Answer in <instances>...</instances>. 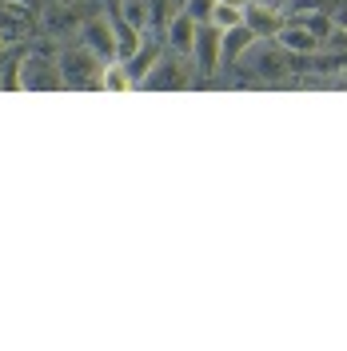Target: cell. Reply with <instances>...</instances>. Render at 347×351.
Here are the masks:
<instances>
[{"label":"cell","mask_w":347,"mask_h":351,"mask_svg":"<svg viewBox=\"0 0 347 351\" xmlns=\"http://www.w3.org/2000/svg\"><path fill=\"white\" fill-rule=\"evenodd\" d=\"M320 8H331V0H287V12H296V16L320 12Z\"/></svg>","instance_id":"obj_16"},{"label":"cell","mask_w":347,"mask_h":351,"mask_svg":"<svg viewBox=\"0 0 347 351\" xmlns=\"http://www.w3.org/2000/svg\"><path fill=\"white\" fill-rule=\"evenodd\" d=\"M80 24H84V16H80L72 4H64V0H48L40 8V32L44 36H56V40L80 36Z\"/></svg>","instance_id":"obj_4"},{"label":"cell","mask_w":347,"mask_h":351,"mask_svg":"<svg viewBox=\"0 0 347 351\" xmlns=\"http://www.w3.org/2000/svg\"><path fill=\"white\" fill-rule=\"evenodd\" d=\"M16 88L24 92H40V88H64L60 84V72H56V60H44V56H24L16 64Z\"/></svg>","instance_id":"obj_5"},{"label":"cell","mask_w":347,"mask_h":351,"mask_svg":"<svg viewBox=\"0 0 347 351\" xmlns=\"http://www.w3.org/2000/svg\"><path fill=\"white\" fill-rule=\"evenodd\" d=\"M243 24L256 32V36H276L283 24V12L276 4H267V0H248L243 4Z\"/></svg>","instance_id":"obj_9"},{"label":"cell","mask_w":347,"mask_h":351,"mask_svg":"<svg viewBox=\"0 0 347 351\" xmlns=\"http://www.w3.org/2000/svg\"><path fill=\"white\" fill-rule=\"evenodd\" d=\"M80 36H84V44L100 56V60H116V21H112L108 12L88 16V21L80 24Z\"/></svg>","instance_id":"obj_6"},{"label":"cell","mask_w":347,"mask_h":351,"mask_svg":"<svg viewBox=\"0 0 347 351\" xmlns=\"http://www.w3.org/2000/svg\"><path fill=\"white\" fill-rule=\"evenodd\" d=\"M219 32H228V28H236V24H243V4H232V0H216V8H212V21Z\"/></svg>","instance_id":"obj_13"},{"label":"cell","mask_w":347,"mask_h":351,"mask_svg":"<svg viewBox=\"0 0 347 351\" xmlns=\"http://www.w3.org/2000/svg\"><path fill=\"white\" fill-rule=\"evenodd\" d=\"M212 8H216V0H184V12H188L195 24L212 21Z\"/></svg>","instance_id":"obj_15"},{"label":"cell","mask_w":347,"mask_h":351,"mask_svg":"<svg viewBox=\"0 0 347 351\" xmlns=\"http://www.w3.org/2000/svg\"><path fill=\"white\" fill-rule=\"evenodd\" d=\"M256 40H260V36H256L248 24L228 28V32H224V64H236V60H239V56H243V52H248Z\"/></svg>","instance_id":"obj_11"},{"label":"cell","mask_w":347,"mask_h":351,"mask_svg":"<svg viewBox=\"0 0 347 351\" xmlns=\"http://www.w3.org/2000/svg\"><path fill=\"white\" fill-rule=\"evenodd\" d=\"M195 28H200V24H195L184 8H176L172 16H168V48H172L176 56H188V52H192Z\"/></svg>","instance_id":"obj_10"},{"label":"cell","mask_w":347,"mask_h":351,"mask_svg":"<svg viewBox=\"0 0 347 351\" xmlns=\"http://www.w3.org/2000/svg\"><path fill=\"white\" fill-rule=\"evenodd\" d=\"M100 68H104V60L84 40L60 48V56H56V72H60V84L64 88H96Z\"/></svg>","instance_id":"obj_2"},{"label":"cell","mask_w":347,"mask_h":351,"mask_svg":"<svg viewBox=\"0 0 347 351\" xmlns=\"http://www.w3.org/2000/svg\"><path fill=\"white\" fill-rule=\"evenodd\" d=\"M96 88H100V92H128V88H136V84H132V72H128L124 60H104Z\"/></svg>","instance_id":"obj_12"},{"label":"cell","mask_w":347,"mask_h":351,"mask_svg":"<svg viewBox=\"0 0 347 351\" xmlns=\"http://www.w3.org/2000/svg\"><path fill=\"white\" fill-rule=\"evenodd\" d=\"M148 16H152V4L148 0H120V21L132 24V28H148Z\"/></svg>","instance_id":"obj_14"},{"label":"cell","mask_w":347,"mask_h":351,"mask_svg":"<svg viewBox=\"0 0 347 351\" xmlns=\"http://www.w3.org/2000/svg\"><path fill=\"white\" fill-rule=\"evenodd\" d=\"M188 60H192V68L200 76H212V72L224 68V32H219L216 24H200V28H195Z\"/></svg>","instance_id":"obj_3"},{"label":"cell","mask_w":347,"mask_h":351,"mask_svg":"<svg viewBox=\"0 0 347 351\" xmlns=\"http://www.w3.org/2000/svg\"><path fill=\"white\" fill-rule=\"evenodd\" d=\"M192 76L188 68H180V60H168V56H156V64L136 80V88H188Z\"/></svg>","instance_id":"obj_8"},{"label":"cell","mask_w":347,"mask_h":351,"mask_svg":"<svg viewBox=\"0 0 347 351\" xmlns=\"http://www.w3.org/2000/svg\"><path fill=\"white\" fill-rule=\"evenodd\" d=\"M248 76H256V80H263V84H280V80H287L291 76V52L287 48H280L276 40H267V36H260V40L252 44L243 56L236 60Z\"/></svg>","instance_id":"obj_1"},{"label":"cell","mask_w":347,"mask_h":351,"mask_svg":"<svg viewBox=\"0 0 347 351\" xmlns=\"http://www.w3.org/2000/svg\"><path fill=\"white\" fill-rule=\"evenodd\" d=\"M4 44H8V36H0V52H4Z\"/></svg>","instance_id":"obj_17"},{"label":"cell","mask_w":347,"mask_h":351,"mask_svg":"<svg viewBox=\"0 0 347 351\" xmlns=\"http://www.w3.org/2000/svg\"><path fill=\"white\" fill-rule=\"evenodd\" d=\"M272 40L280 44V48H287L291 56H315V52L324 48V40H320V36H315V32H311L304 21H291V24L283 21L280 32H276Z\"/></svg>","instance_id":"obj_7"},{"label":"cell","mask_w":347,"mask_h":351,"mask_svg":"<svg viewBox=\"0 0 347 351\" xmlns=\"http://www.w3.org/2000/svg\"><path fill=\"white\" fill-rule=\"evenodd\" d=\"M172 4H176V8H184V0H172Z\"/></svg>","instance_id":"obj_18"}]
</instances>
